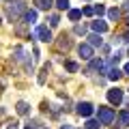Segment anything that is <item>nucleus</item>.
Here are the masks:
<instances>
[{"label": "nucleus", "instance_id": "f257e3e1", "mask_svg": "<svg viewBox=\"0 0 129 129\" xmlns=\"http://www.w3.org/2000/svg\"><path fill=\"white\" fill-rule=\"evenodd\" d=\"M97 116H99V123L101 125H110V123H114V118H116V114H114L112 108H99V110H97Z\"/></svg>", "mask_w": 129, "mask_h": 129}, {"label": "nucleus", "instance_id": "f03ea898", "mask_svg": "<svg viewBox=\"0 0 129 129\" xmlns=\"http://www.w3.org/2000/svg\"><path fill=\"white\" fill-rule=\"evenodd\" d=\"M19 13H26V9H24L22 2H11V5L7 7V15H9L11 22H15V19L19 17Z\"/></svg>", "mask_w": 129, "mask_h": 129}, {"label": "nucleus", "instance_id": "7ed1b4c3", "mask_svg": "<svg viewBox=\"0 0 129 129\" xmlns=\"http://www.w3.org/2000/svg\"><path fill=\"white\" fill-rule=\"evenodd\" d=\"M35 37H37L39 39V41H52V30H50V28H47V26H37V28H35Z\"/></svg>", "mask_w": 129, "mask_h": 129}, {"label": "nucleus", "instance_id": "20e7f679", "mask_svg": "<svg viewBox=\"0 0 129 129\" xmlns=\"http://www.w3.org/2000/svg\"><path fill=\"white\" fill-rule=\"evenodd\" d=\"M108 101L114 103V106H118V103L123 101V90H120V88H112V90H108Z\"/></svg>", "mask_w": 129, "mask_h": 129}, {"label": "nucleus", "instance_id": "39448f33", "mask_svg": "<svg viewBox=\"0 0 129 129\" xmlns=\"http://www.w3.org/2000/svg\"><path fill=\"white\" fill-rule=\"evenodd\" d=\"M78 52H80V56H82L84 60H92V47L88 45V43H80Z\"/></svg>", "mask_w": 129, "mask_h": 129}, {"label": "nucleus", "instance_id": "423d86ee", "mask_svg": "<svg viewBox=\"0 0 129 129\" xmlns=\"http://www.w3.org/2000/svg\"><path fill=\"white\" fill-rule=\"evenodd\" d=\"M92 110H95V108H92L88 101H82V103H78V114H80V116H86V118H88V116L92 114Z\"/></svg>", "mask_w": 129, "mask_h": 129}, {"label": "nucleus", "instance_id": "0eeeda50", "mask_svg": "<svg viewBox=\"0 0 129 129\" xmlns=\"http://www.w3.org/2000/svg\"><path fill=\"white\" fill-rule=\"evenodd\" d=\"M92 30H95L97 35H101V32H106V30H108V24H106V22H101V19H97V22H92Z\"/></svg>", "mask_w": 129, "mask_h": 129}, {"label": "nucleus", "instance_id": "6e6552de", "mask_svg": "<svg viewBox=\"0 0 129 129\" xmlns=\"http://www.w3.org/2000/svg\"><path fill=\"white\" fill-rule=\"evenodd\" d=\"M35 22H37V11L35 9L26 11V13H24V24H35Z\"/></svg>", "mask_w": 129, "mask_h": 129}, {"label": "nucleus", "instance_id": "1a4fd4ad", "mask_svg": "<svg viewBox=\"0 0 129 129\" xmlns=\"http://www.w3.org/2000/svg\"><path fill=\"white\" fill-rule=\"evenodd\" d=\"M88 41H90V43H88L90 47H92V45H99V47H101V43H103V41H101V35H97V32L88 35Z\"/></svg>", "mask_w": 129, "mask_h": 129}, {"label": "nucleus", "instance_id": "9d476101", "mask_svg": "<svg viewBox=\"0 0 129 129\" xmlns=\"http://www.w3.org/2000/svg\"><path fill=\"white\" fill-rule=\"evenodd\" d=\"M35 5H37V9H43V11H47L52 5H54V0H35Z\"/></svg>", "mask_w": 129, "mask_h": 129}, {"label": "nucleus", "instance_id": "9b49d317", "mask_svg": "<svg viewBox=\"0 0 129 129\" xmlns=\"http://www.w3.org/2000/svg\"><path fill=\"white\" fill-rule=\"evenodd\" d=\"M118 123H120V127H129V110L118 114Z\"/></svg>", "mask_w": 129, "mask_h": 129}, {"label": "nucleus", "instance_id": "f8f14e48", "mask_svg": "<svg viewBox=\"0 0 129 129\" xmlns=\"http://www.w3.org/2000/svg\"><path fill=\"white\" fill-rule=\"evenodd\" d=\"M99 127H101V123H99V120H92V118L86 120V129H99Z\"/></svg>", "mask_w": 129, "mask_h": 129}, {"label": "nucleus", "instance_id": "ddd939ff", "mask_svg": "<svg viewBox=\"0 0 129 129\" xmlns=\"http://www.w3.org/2000/svg\"><path fill=\"white\" fill-rule=\"evenodd\" d=\"M120 75H123V71H120V69H116V67H114V69H112L110 73H108V78H110V80H118Z\"/></svg>", "mask_w": 129, "mask_h": 129}, {"label": "nucleus", "instance_id": "4468645a", "mask_svg": "<svg viewBox=\"0 0 129 129\" xmlns=\"http://www.w3.org/2000/svg\"><path fill=\"white\" fill-rule=\"evenodd\" d=\"M17 114H28V103L26 101H19L17 103Z\"/></svg>", "mask_w": 129, "mask_h": 129}, {"label": "nucleus", "instance_id": "2eb2a0df", "mask_svg": "<svg viewBox=\"0 0 129 129\" xmlns=\"http://www.w3.org/2000/svg\"><path fill=\"white\" fill-rule=\"evenodd\" d=\"M80 17H82V11H80V9H71L69 11V19L75 22V19H80Z\"/></svg>", "mask_w": 129, "mask_h": 129}, {"label": "nucleus", "instance_id": "dca6fc26", "mask_svg": "<svg viewBox=\"0 0 129 129\" xmlns=\"http://www.w3.org/2000/svg\"><path fill=\"white\" fill-rule=\"evenodd\" d=\"M56 7H58L60 11H67L69 9V0H56Z\"/></svg>", "mask_w": 129, "mask_h": 129}, {"label": "nucleus", "instance_id": "f3484780", "mask_svg": "<svg viewBox=\"0 0 129 129\" xmlns=\"http://www.w3.org/2000/svg\"><path fill=\"white\" fill-rule=\"evenodd\" d=\"M108 17H110V19H118L120 17V11L118 9H110V11H108Z\"/></svg>", "mask_w": 129, "mask_h": 129}, {"label": "nucleus", "instance_id": "a211bd4d", "mask_svg": "<svg viewBox=\"0 0 129 129\" xmlns=\"http://www.w3.org/2000/svg\"><path fill=\"white\" fill-rule=\"evenodd\" d=\"M95 13L97 15H103V13H106V7H103V5H97L95 7Z\"/></svg>", "mask_w": 129, "mask_h": 129}, {"label": "nucleus", "instance_id": "6ab92c4d", "mask_svg": "<svg viewBox=\"0 0 129 129\" xmlns=\"http://www.w3.org/2000/svg\"><path fill=\"white\" fill-rule=\"evenodd\" d=\"M50 24H52V26H58V24H60V17H58V15H52V17H50Z\"/></svg>", "mask_w": 129, "mask_h": 129}, {"label": "nucleus", "instance_id": "aec40b11", "mask_svg": "<svg viewBox=\"0 0 129 129\" xmlns=\"http://www.w3.org/2000/svg\"><path fill=\"white\" fill-rule=\"evenodd\" d=\"M22 58H24V50L17 47V50H15V60H22Z\"/></svg>", "mask_w": 129, "mask_h": 129}, {"label": "nucleus", "instance_id": "412c9836", "mask_svg": "<svg viewBox=\"0 0 129 129\" xmlns=\"http://www.w3.org/2000/svg\"><path fill=\"white\" fill-rule=\"evenodd\" d=\"M82 13H84V15H92V13H95V9H92V7H84Z\"/></svg>", "mask_w": 129, "mask_h": 129}, {"label": "nucleus", "instance_id": "4be33fe9", "mask_svg": "<svg viewBox=\"0 0 129 129\" xmlns=\"http://www.w3.org/2000/svg\"><path fill=\"white\" fill-rule=\"evenodd\" d=\"M75 32H78V35H84V32H86V26H80L78 24V26H75Z\"/></svg>", "mask_w": 129, "mask_h": 129}, {"label": "nucleus", "instance_id": "5701e85b", "mask_svg": "<svg viewBox=\"0 0 129 129\" xmlns=\"http://www.w3.org/2000/svg\"><path fill=\"white\" fill-rule=\"evenodd\" d=\"M118 60H120V54L112 56V58H110V64H118Z\"/></svg>", "mask_w": 129, "mask_h": 129}, {"label": "nucleus", "instance_id": "b1692460", "mask_svg": "<svg viewBox=\"0 0 129 129\" xmlns=\"http://www.w3.org/2000/svg\"><path fill=\"white\" fill-rule=\"evenodd\" d=\"M67 69H69V71H78V64H75V62H67Z\"/></svg>", "mask_w": 129, "mask_h": 129}, {"label": "nucleus", "instance_id": "393cba45", "mask_svg": "<svg viewBox=\"0 0 129 129\" xmlns=\"http://www.w3.org/2000/svg\"><path fill=\"white\" fill-rule=\"evenodd\" d=\"M123 71H125V73H129V62L125 64V69H123Z\"/></svg>", "mask_w": 129, "mask_h": 129}, {"label": "nucleus", "instance_id": "a878e982", "mask_svg": "<svg viewBox=\"0 0 129 129\" xmlns=\"http://www.w3.org/2000/svg\"><path fill=\"white\" fill-rule=\"evenodd\" d=\"M123 41H129V32H127V35H125V37H123Z\"/></svg>", "mask_w": 129, "mask_h": 129}, {"label": "nucleus", "instance_id": "bb28decb", "mask_svg": "<svg viewBox=\"0 0 129 129\" xmlns=\"http://www.w3.org/2000/svg\"><path fill=\"white\" fill-rule=\"evenodd\" d=\"M60 129H71V127H69V125H62V127H60Z\"/></svg>", "mask_w": 129, "mask_h": 129}, {"label": "nucleus", "instance_id": "cd10ccee", "mask_svg": "<svg viewBox=\"0 0 129 129\" xmlns=\"http://www.w3.org/2000/svg\"><path fill=\"white\" fill-rule=\"evenodd\" d=\"M125 11H129V2H127V5H125Z\"/></svg>", "mask_w": 129, "mask_h": 129}, {"label": "nucleus", "instance_id": "c85d7f7f", "mask_svg": "<svg viewBox=\"0 0 129 129\" xmlns=\"http://www.w3.org/2000/svg\"><path fill=\"white\" fill-rule=\"evenodd\" d=\"M127 26H129V17H127Z\"/></svg>", "mask_w": 129, "mask_h": 129}, {"label": "nucleus", "instance_id": "c756f323", "mask_svg": "<svg viewBox=\"0 0 129 129\" xmlns=\"http://www.w3.org/2000/svg\"><path fill=\"white\" fill-rule=\"evenodd\" d=\"M26 129H32V127H26Z\"/></svg>", "mask_w": 129, "mask_h": 129}, {"label": "nucleus", "instance_id": "7c9ffc66", "mask_svg": "<svg viewBox=\"0 0 129 129\" xmlns=\"http://www.w3.org/2000/svg\"><path fill=\"white\" fill-rule=\"evenodd\" d=\"M127 54H129V52H127Z\"/></svg>", "mask_w": 129, "mask_h": 129}]
</instances>
